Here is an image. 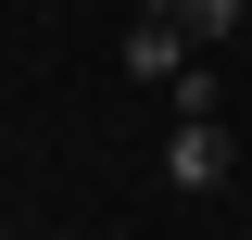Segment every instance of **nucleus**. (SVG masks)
<instances>
[{
	"label": "nucleus",
	"mask_w": 252,
	"mask_h": 240,
	"mask_svg": "<svg viewBox=\"0 0 252 240\" xmlns=\"http://www.w3.org/2000/svg\"><path fill=\"white\" fill-rule=\"evenodd\" d=\"M164 177H177V190H215V177H227V114H177V139H164Z\"/></svg>",
	"instance_id": "obj_1"
},
{
	"label": "nucleus",
	"mask_w": 252,
	"mask_h": 240,
	"mask_svg": "<svg viewBox=\"0 0 252 240\" xmlns=\"http://www.w3.org/2000/svg\"><path fill=\"white\" fill-rule=\"evenodd\" d=\"M126 76H152V89H177V76H189V26L139 13V26H126Z\"/></svg>",
	"instance_id": "obj_2"
},
{
	"label": "nucleus",
	"mask_w": 252,
	"mask_h": 240,
	"mask_svg": "<svg viewBox=\"0 0 252 240\" xmlns=\"http://www.w3.org/2000/svg\"><path fill=\"white\" fill-rule=\"evenodd\" d=\"M177 26H189V38H240V26H252V0H177Z\"/></svg>",
	"instance_id": "obj_3"
},
{
	"label": "nucleus",
	"mask_w": 252,
	"mask_h": 240,
	"mask_svg": "<svg viewBox=\"0 0 252 240\" xmlns=\"http://www.w3.org/2000/svg\"><path fill=\"white\" fill-rule=\"evenodd\" d=\"M164 101H177V114H227V76H215V63H189V76H177Z\"/></svg>",
	"instance_id": "obj_4"
}]
</instances>
